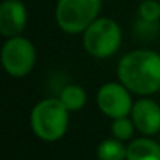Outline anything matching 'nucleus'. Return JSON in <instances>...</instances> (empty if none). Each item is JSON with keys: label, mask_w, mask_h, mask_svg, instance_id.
Segmentation results:
<instances>
[{"label": "nucleus", "mask_w": 160, "mask_h": 160, "mask_svg": "<svg viewBox=\"0 0 160 160\" xmlns=\"http://www.w3.org/2000/svg\"><path fill=\"white\" fill-rule=\"evenodd\" d=\"M118 80L140 98L160 91V53L151 49H133L121 57L116 66Z\"/></svg>", "instance_id": "obj_1"}, {"label": "nucleus", "mask_w": 160, "mask_h": 160, "mask_svg": "<svg viewBox=\"0 0 160 160\" xmlns=\"http://www.w3.org/2000/svg\"><path fill=\"white\" fill-rule=\"evenodd\" d=\"M69 110L58 98H47L35 104L30 112V127L35 137L46 143L61 140L69 129Z\"/></svg>", "instance_id": "obj_2"}, {"label": "nucleus", "mask_w": 160, "mask_h": 160, "mask_svg": "<svg viewBox=\"0 0 160 160\" xmlns=\"http://www.w3.org/2000/svg\"><path fill=\"white\" fill-rule=\"evenodd\" d=\"M122 44V30L119 24L105 16H99L83 33L82 46L85 52L98 60L113 57Z\"/></svg>", "instance_id": "obj_3"}, {"label": "nucleus", "mask_w": 160, "mask_h": 160, "mask_svg": "<svg viewBox=\"0 0 160 160\" xmlns=\"http://www.w3.org/2000/svg\"><path fill=\"white\" fill-rule=\"evenodd\" d=\"M102 0H57L55 22L68 35H82L101 14Z\"/></svg>", "instance_id": "obj_4"}, {"label": "nucleus", "mask_w": 160, "mask_h": 160, "mask_svg": "<svg viewBox=\"0 0 160 160\" xmlns=\"http://www.w3.org/2000/svg\"><path fill=\"white\" fill-rule=\"evenodd\" d=\"M38 60V52L35 44L19 35L13 38H5L2 46V66L5 72L13 78H24L27 77Z\"/></svg>", "instance_id": "obj_5"}, {"label": "nucleus", "mask_w": 160, "mask_h": 160, "mask_svg": "<svg viewBox=\"0 0 160 160\" xmlns=\"http://www.w3.org/2000/svg\"><path fill=\"white\" fill-rule=\"evenodd\" d=\"M133 102L135 101L132 99V91L119 80L105 82L96 93V105L99 112L110 119L130 116Z\"/></svg>", "instance_id": "obj_6"}, {"label": "nucleus", "mask_w": 160, "mask_h": 160, "mask_svg": "<svg viewBox=\"0 0 160 160\" xmlns=\"http://www.w3.org/2000/svg\"><path fill=\"white\" fill-rule=\"evenodd\" d=\"M130 118L141 135L154 137L160 133V105L149 96L133 102Z\"/></svg>", "instance_id": "obj_7"}, {"label": "nucleus", "mask_w": 160, "mask_h": 160, "mask_svg": "<svg viewBox=\"0 0 160 160\" xmlns=\"http://www.w3.org/2000/svg\"><path fill=\"white\" fill-rule=\"evenodd\" d=\"M28 11L22 0H3L0 3V35L19 36L27 28Z\"/></svg>", "instance_id": "obj_8"}, {"label": "nucleus", "mask_w": 160, "mask_h": 160, "mask_svg": "<svg viewBox=\"0 0 160 160\" xmlns=\"http://www.w3.org/2000/svg\"><path fill=\"white\" fill-rule=\"evenodd\" d=\"M126 160H160V143L144 135L133 138L127 144Z\"/></svg>", "instance_id": "obj_9"}, {"label": "nucleus", "mask_w": 160, "mask_h": 160, "mask_svg": "<svg viewBox=\"0 0 160 160\" xmlns=\"http://www.w3.org/2000/svg\"><path fill=\"white\" fill-rule=\"evenodd\" d=\"M58 99L72 113V112L82 110L87 105L88 94H87V91H85L83 87L75 85V83H69V85H66V87L61 88V91L58 94Z\"/></svg>", "instance_id": "obj_10"}, {"label": "nucleus", "mask_w": 160, "mask_h": 160, "mask_svg": "<svg viewBox=\"0 0 160 160\" xmlns=\"http://www.w3.org/2000/svg\"><path fill=\"white\" fill-rule=\"evenodd\" d=\"M98 160H126L127 158V146L124 141L110 137L102 140L96 148Z\"/></svg>", "instance_id": "obj_11"}, {"label": "nucleus", "mask_w": 160, "mask_h": 160, "mask_svg": "<svg viewBox=\"0 0 160 160\" xmlns=\"http://www.w3.org/2000/svg\"><path fill=\"white\" fill-rule=\"evenodd\" d=\"M110 132L112 137L121 140V141H132L133 135L137 132V127L132 121L130 116H122V118H116L112 119V126H110Z\"/></svg>", "instance_id": "obj_12"}, {"label": "nucleus", "mask_w": 160, "mask_h": 160, "mask_svg": "<svg viewBox=\"0 0 160 160\" xmlns=\"http://www.w3.org/2000/svg\"><path fill=\"white\" fill-rule=\"evenodd\" d=\"M138 19L146 22L160 21V0H143L137 10Z\"/></svg>", "instance_id": "obj_13"}, {"label": "nucleus", "mask_w": 160, "mask_h": 160, "mask_svg": "<svg viewBox=\"0 0 160 160\" xmlns=\"http://www.w3.org/2000/svg\"><path fill=\"white\" fill-rule=\"evenodd\" d=\"M157 32H158V22H146V21L138 19L135 24V33L141 38L152 39L155 38Z\"/></svg>", "instance_id": "obj_14"}]
</instances>
